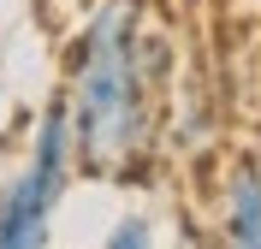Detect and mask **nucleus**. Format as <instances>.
<instances>
[{
    "instance_id": "obj_1",
    "label": "nucleus",
    "mask_w": 261,
    "mask_h": 249,
    "mask_svg": "<svg viewBox=\"0 0 261 249\" xmlns=\"http://www.w3.org/2000/svg\"><path fill=\"white\" fill-rule=\"evenodd\" d=\"M65 101L77 136V172L119 178L154 136V89L166 77V42L137 24V0H107L65 60Z\"/></svg>"
},
{
    "instance_id": "obj_3",
    "label": "nucleus",
    "mask_w": 261,
    "mask_h": 249,
    "mask_svg": "<svg viewBox=\"0 0 261 249\" xmlns=\"http://www.w3.org/2000/svg\"><path fill=\"white\" fill-rule=\"evenodd\" d=\"M220 232L238 249H261V154H238L220 178Z\"/></svg>"
},
{
    "instance_id": "obj_2",
    "label": "nucleus",
    "mask_w": 261,
    "mask_h": 249,
    "mask_svg": "<svg viewBox=\"0 0 261 249\" xmlns=\"http://www.w3.org/2000/svg\"><path fill=\"white\" fill-rule=\"evenodd\" d=\"M77 178V136H71V101L65 89L42 107L30 136V160L0 184V249H42L60 214L65 190Z\"/></svg>"
},
{
    "instance_id": "obj_4",
    "label": "nucleus",
    "mask_w": 261,
    "mask_h": 249,
    "mask_svg": "<svg viewBox=\"0 0 261 249\" xmlns=\"http://www.w3.org/2000/svg\"><path fill=\"white\" fill-rule=\"evenodd\" d=\"M101 243H107V249H148V243H154V232H148V219H143V214H125L113 232L101 237Z\"/></svg>"
}]
</instances>
